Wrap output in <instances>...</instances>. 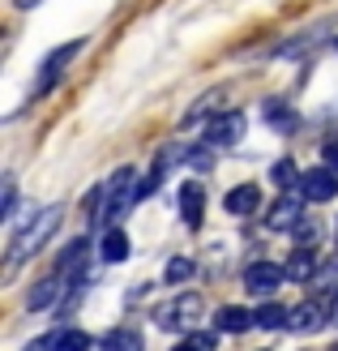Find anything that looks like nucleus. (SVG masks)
<instances>
[{
  "instance_id": "nucleus-1",
  "label": "nucleus",
  "mask_w": 338,
  "mask_h": 351,
  "mask_svg": "<svg viewBox=\"0 0 338 351\" xmlns=\"http://www.w3.org/2000/svg\"><path fill=\"white\" fill-rule=\"evenodd\" d=\"M141 197H137V171L133 167H116L108 180H103V189L95 193V219L99 223H116V219H124L129 210L137 206Z\"/></svg>"
},
{
  "instance_id": "nucleus-2",
  "label": "nucleus",
  "mask_w": 338,
  "mask_h": 351,
  "mask_svg": "<svg viewBox=\"0 0 338 351\" xmlns=\"http://www.w3.org/2000/svg\"><path fill=\"white\" fill-rule=\"evenodd\" d=\"M60 227V210L56 206H47L39 219H34L30 227H22V232H17V240H13V249H9V266H17V261H26L30 253H39L43 244H47V236L56 232Z\"/></svg>"
},
{
  "instance_id": "nucleus-3",
  "label": "nucleus",
  "mask_w": 338,
  "mask_h": 351,
  "mask_svg": "<svg viewBox=\"0 0 338 351\" xmlns=\"http://www.w3.org/2000/svg\"><path fill=\"white\" fill-rule=\"evenodd\" d=\"M77 51H82V39H77V43H64V47H56V51H51V56L43 60V69H39V77H34V86H30V99H43V95L51 90V86L60 82V73H64V69L73 64V56H77Z\"/></svg>"
},
{
  "instance_id": "nucleus-4",
  "label": "nucleus",
  "mask_w": 338,
  "mask_h": 351,
  "mask_svg": "<svg viewBox=\"0 0 338 351\" xmlns=\"http://www.w3.org/2000/svg\"><path fill=\"white\" fill-rule=\"evenodd\" d=\"M206 317V304L197 295H180L171 308H158V326H171V330H189V335H197V326Z\"/></svg>"
},
{
  "instance_id": "nucleus-5",
  "label": "nucleus",
  "mask_w": 338,
  "mask_h": 351,
  "mask_svg": "<svg viewBox=\"0 0 338 351\" xmlns=\"http://www.w3.org/2000/svg\"><path fill=\"white\" fill-rule=\"evenodd\" d=\"M282 278H287V266H274V261H253V266L244 270V287L253 291V295H274Z\"/></svg>"
},
{
  "instance_id": "nucleus-6",
  "label": "nucleus",
  "mask_w": 338,
  "mask_h": 351,
  "mask_svg": "<svg viewBox=\"0 0 338 351\" xmlns=\"http://www.w3.org/2000/svg\"><path fill=\"white\" fill-rule=\"evenodd\" d=\"M300 189H304V202H330L338 193V171L334 167H309Z\"/></svg>"
},
{
  "instance_id": "nucleus-7",
  "label": "nucleus",
  "mask_w": 338,
  "mask_h": 351,
  "mask_svg": "<svg viewBox=\"0 0 338 351\" xmlns=\"http://www.w3.org/2000/svg\"><path fill=\"white\" fill-rule=\"evenodd\" d=\"M240 137H244V116L240 112H227V116L206 125V146H236Z\"/></svg>"
},
{
  "instance_id": "nucleus-8",
  "label": "nucleus",
  "mask_w": 338,
  "mask_h": 351,
  "mask_svg": "<svg viewBox=\"0 0 338 351\" xmlns=\"http://www.w3.org/2000/svg\"><path fill=\"white\" fill-rule=\"evenodd\" d=\"M330 322V295L326 300H304L287 313V330H317Z\"/></svg>"
},
{
  "instance_id": "nucleus-9",
  "label": "nucleus",
  "mask_w": 338,
  "mask_h": 351,
  "mask_svg": "<svg viewBox=\"0 0 338 351\" xmlns=\"http://www.w3.org/2000/svg\"><path fill=\"white\" fill-rule=\"evenodd\" d=\"M86 257H90V240L86 236H77L69 249L60 253V261H56V274L64 278V283H73V278H82V270H86Z\"/></svg>"
},
{
  "instance_id": "nucleus-10",
  "label": "nucleus",
  "mask_w": 338,
  "mask_h": 351,
  "mask_svg": "<svg viewBox=\"0 0 338 351\" xmlns=\"http://www.w3.org/2000/svg\"><path fill=\"white\" fill-rule=\"evenodd\" d=\"M300 215H304V202L287 193V197H278V202H274V210L265 215V227H270V232H287V227H295V223H300Z\"/></svg>"
},
{
  "instance_id": "nucleus-11",
  "label": "nucleus",
  "mask_w": 338,
  "mask_h": 351,
  "mask_svg": "<svg viewBox=\"0 0 338 351\" xmlns=\"http://www.w3.org/2000/svg\"><path fill=\"white\" fill-rule=\"evenodd\" d=\"M257 206H261V189L257 184H236L227 193V215H236V219L257 215Z\"/></svg>"
},
{
  "instance_id": "nucleus-12",
  "label": "nucleus",
  "mask_w": 338,
  "mask_h": 351,
  "mask_svg": "<svg viewBox=\"0 0 338 351\" xmlns=\"http://www.w3.org/2000/svg\"><path fill=\"white\" fill-rule=\"evenodd\" d=\"M60 291H64V278L60 274H51V278H43V283H34L30 287V300H26V308L34 313V308H51L60 300Z\"/></svg>"
},
{
  "instance_id": "nucleus-13",
  "label": "nucleus",
  "mask_w": 338,
  "mask_h": 351,
  "mask_svg": "<svg viewBox=\"0 0 338 351\" xmlns=\"http://www.w3.org/2000/svg\"><path fill=\"white\" fill-rule=\"evenodd\" d=\"M287 278H291V283H309V278H317V257H313V244H309V249L300 244V249L287 257Z\"/></svg>"
},
{
  "instance_id": "nucleus-14",
  "label": "nucleus",
  "mask_w": 338,
  "mask_h": 351,
  "mask_svg": "<svg viewBox=\"0 0 338 351\" xmlns=\"http://www.w3.org/2000/svg\"><path fill=\"white\" fill-rule=\"evenodd\" d=\"M257 317L248 308H236V304H227V308H219V317H215V326L219 330H227V335H244L248 326H253Z\"/></svg>"
},
{
  "instance_id": "nucleus-15",
  "label": "nucleus",
  "mask_w": 338,
  "mask_h": 351,
  "mask_svg": "<svg viewBox=\"0 0 338 351\" xmlns=\"http://www.w3.org/2000/svg\"><path fill=\"white\" fill-rule=\"evenodd\" d=\"M99 257L112 261V266H116V261H124V257H129V236L116 232V227H112V232H103V240H99Z\"/></svg>"
},
{
  "instance_id": "nucleus-16",
  "label": "nucleus",
  "mask_w": 338,
  "mask_h": 351,
  "mask_svg": "<svg viewBox=\"0 0 338 351\" xmlns=\"http://www.w3.org/2000/svg\"><path fill=\"white\" fill-rule=\"evenodd\" d=\"M180 215H184V223L189 227H202V184H184L180 189Z\"/></svg>"
},
{
  "instance_id": "nucleus-17",
  "label": "nucleus",
  "mask_w": 338,
  "mask_h": 351,
  "mask_svg": "<svg viewBox=\"0 0 338 351\" xmlns=\"http://www.w3.org/2000/svg\"><path fill=\"white\" fill-rule=\"evenodd\" d=\"M265 120H270V125L278 129V133H291L295 125H300V120H295V112L291 108H282V103H265V112H261Z\"/></svg>"
},
{
  "instance_id": "nucleus-18",
  "label": "nucleus",
  "mask_w": 338,
  "mask_h": 351,
  "mask_svg": "<svg viewBox=\"0 0 338 351\" xmlns=\"http://www.w3.org/2000/svg\"><path fill=\"white\" fill-rule=\"evenodd\" d=\"M99 351H141V335H133V330H112Z\"/></svg>"
},
{
  "instance_id": "nucleus-19",
  "label": "nucleus",
  "mask_w": 338,
  "mask_h": 351,
  "mask_svg": "<svg viewBox=\"0 0 338 351\" xmlns=\"http://www.w3.org/2000/svg\"><path fill=\"white\" fill-rule=\"evenodd\" d=\"M56 351H90L86 330H56Z\"/></svg>"
},
{
  "instance_id": "nucleus-20",
  "label": "nucleus",
  "mask_w": 338,
  "mask_h": 351,
  "mask_svg": "<svg viewBox=\"0 0 338 351\" xmlns=\"http://www.w3.org/2000/svg\"><path fill=\"white\" fill-rule=\"evenodd\" d=\"M257 326H261V330L287 326V308H282V304H261V308H257Z\"/></svg>"
},
{
  "instance_id": "nucleus-21",
  "label": "nucleus",
  "mask_w": 338,
  "mask_h": 351,
  "mask_svg": "<svg viewBox=\"0 0 338 351\" xmlns=\"http://www.w3.org/2000/svg\"><path fill=\"white\" fill-rule=\"evenodd\" d=\"M270 176H274V184H278V189H291V184L304 180V176L295 171V163H291V159H278V163L270 167Z\"/></svg>"
},
{
  "instance_id": "nucleus-22",
  "label": "nucleus",
  "mask_w": 338,
  "mask_h": 351,
  "mask_svg": "<svg viewBox=\"0 0 338 351\" xmlns=\"http://www.w3.org/2000/svg\"><path fill=\"white\" fill-rule=\"evenodd\" d=\"M167 283H184V278H193V261L189 257H171L167 261V270H163Z\"/></svg>"
},
{
  "instance_id": "nucleus-23",
  "label": "nucleus",
  "mask_w": 338,
  "mask_h": 351,
  "mask_svg": "<svg viewBox=\"0 0 338 351\" xmlns=\"http://www.w3.org/2000/svg\"><path fill=\"white\" fill-rule=\"evenodd\" d=\"M215 347H219V343L210 339V335H189L180 347H171V351H215Z\"/></svg>"
},
{
  "instance_id": "nucleus-24",
  "label": "nucleus",
  "mask_w": 338,
  "mask_h": 351,
  "mask_svg": "<svg viewBox=\"0 0 338 351\" xmlns=\"http://www.w3.org/2000/svg\"><path fill=\"white\" fill-rule=\"evenodd\" d=\"M291 232H295V240H300V244H317V232H322V227H317L313 219H300Z\"/></svg>"
},
{
  "instance_id": "nucleus-25",
  "label": "nucleus",
  "mask_w": 338,
  "mask_h": 351,
  "mask_svg": "<svg viewBox=\"0 0 338 351\" xmlns=\"http://www.w3.org/2000/svg\"><path fill=\"white\" fill-rule=\"evenodd\" d=\"M322 159H326V167H334V171H338V137H330V142L322 146Z\"/></svg>"
},
{
  "instance_id": "nucleus-26",
  "label": "nucleus",
  "mask_w": 338,
  "mask_h": 351,
  "mask_svg": "<svg viewBox=\"0 0 338 351\" xmlns=\"http://www.w3.org/2000/svg\"><path fill=\"white\" fill-rule=\"evenodd\" d=\"M9 210H13V180L5 184V197H0V215H9Z\"/></svg>"
},
{
  "instance_id": "nucleus-27",
  "label": "nucleus",
  "mask_w": 338,
  "mask_h": 351,
  "mask_svg": "<svg viewBox=\"0 0 338 351\" xmlns=\"http://www.w3.org/2000/svg\"><path fill=\"white\" fill-rule=\"evenodd\" d=\"M330 322H334V326H338V291H334V295H330Z\"/></svg>"
}]
</instances>
